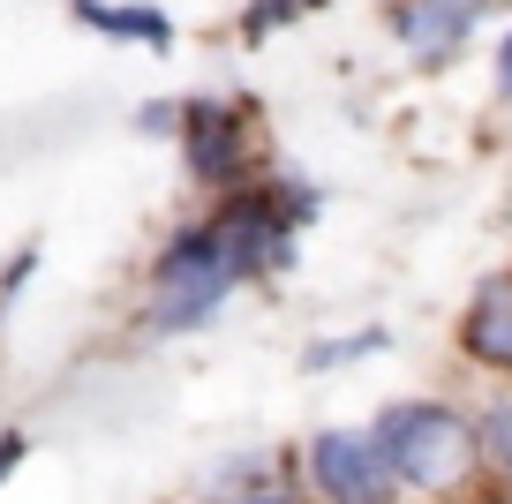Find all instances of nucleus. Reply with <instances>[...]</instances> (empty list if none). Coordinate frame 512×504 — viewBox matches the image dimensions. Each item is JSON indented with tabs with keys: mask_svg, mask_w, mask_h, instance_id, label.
Here are the masks:
<instances>
[{
	"mask_svg": "<svg viewBox=\"0 0 512 504\" xmlns=\"http://www.w3.org/2000/svg\"><path fill=\"white\" fill-rule=\"evenodd\" d=\"M369 437L392 459L400 489H415V497H452V489H467V474H475V459H482L475 414L445 407V399H392Z\"/></svg>",
	"mask_w": 512,
	"mask_h": 504,
	"instance_id": "nucleus-1",
	"label": "nucleus"
},
{
	"mask_svg": "<svg viewBox=\"0 0 512 504\" xmlns=\"http://www.w3.org/2000/svg\"><path fill=\"white\" fill-rule=\"evenodd\" d=\"M234 264H226V241L219 226H181L166 241V256L151 264V301H144V324L151 331H204L211 316L226 309L234 294Z\"/></svg>",
	"mask_w": 512,
	"mask_h": 504,
	"instance_id": "nucleus-2",
	"label": "nucleus"
},
{
	"mask_svg": "<svg viewBox=\"0 0 512 504\" xmlns=\"http://www.w3.org/2000/svg\"><path fill=\"white\" fill-rule=\"evenodd\" d=\"M317 211V196H294V181H264V189H234V204L219 211V241L234 279H264V271L294 264V226Z\"/></svg>",
	"mask_w": 512,
	"mask_h": 504,
	"instance_id": "nucleus-3",
	"label": "nucleus"
},
{
	"mask_svg": "<svg viewBox=\"0 0 512 504\" xmlns=\"http://www.w3.org/2000/svg\"><path fill=\"white\" fill-rule=\"evenodd\" d=\"M302 467L324 504H392L400 497V474H392V459L377 452L369 429H317Z\"/></svg>",
	"mask_w": 512,
	"mask_h": 504,
	"instance_id": "nucleus-4",
	"label": "nucleus"
},
{
	"mask_svg": "<svg viewBox=\"0 0 512 504\" xmlns=\"http://www.w3.org/2000/svg\"><path fill=\"white\" fill-rule=\"evenodd\" d=\"M181 158L204 189H234L241 166H249V128H241V106L226 98H189L181 106Z\"/></svg>",
	"mask_w": 512,
	"mask_h": 504,
	"instance_id": "nucleus-5",
	"label": "nucleus"
},
{
	"mask_svg": "<svg viewBox=\"0 0 512 504\" xmlns=\"http://www.w3.org/2000/svg\"><path fill=\"white\" fill-rule=\"evenodd\" d=\"M475 16H482L475 0H392V38H400L422 68H445V61H460Z\"/></svg>",
	"mask_w": 512,
	"mask_h": 504,
	"instance_id": "nucleus-6",
	"label": "nucleus"
},
{
	"mask_svg": "<svg viewBox=\"0 0 512 504\" xmlns=\"http://www.w3.org/2000/svg\"><path fill=\"white\" fill-rule=\"evenodd\" d=\"M460 354H467L475 369H497V377H512V271L482 279L475 301L460 309Z\"/></svg>",
	"mask_w": 512,
	"mask_h": 504,
	"instance_id": "nucleus-7",
	"label": "nucleus"
},
{
	"mask_svg": "<svg viewBox=\"0 0 512 504\" xmlns=\"http://www.w3.org/2000/svg\"><path fill=\"white\" fill-rule=\"evenodd\" d=\"M68 16L83 23V31H98V38H136V46H151V53H174V16L166 8H144V0H68Z\"/></svg>",
	"mask_w": 512,
	"mask_h": 504,
	"instance_id": "nucleus-8",
	"label": "nucleus"
},
{
	"mask_svg": "<svg viewBox=\"0 0 512 504\" xmlns=\"http://www.w3.org/2000/svg\"><path fill=\"white\" fill-rule=\"evenodd\" d=\"M475 444H482V467H497L512 482V392L475 407Z\"/></svg>",
	"mask_w": 512,
	"mask_h": 504,
	"instance_id": "nucleus-9",
	"label": "nucleus"
},
{
	"mask_svg": "<svg viewBox=\"0 0 512 504\" xmlns=\"http://www.w3.org/2000/svg\"><path fill=\"white\" fill-rule=\"evenodd\" d=\"M362 354H384V331H354V339H309V347H302V369H309V377H324V369L362 362Z\"/></svg>",
	"mask_w": 512,
	"mask_h": 504,
	"instance_id": "nucleus-10",
	"label": "nucleus"
},
{
	"mask_svg": "<svg viewBox=\"0 0 512 504\" xmlns=\"http://www.w3.org/2000/svg\"><path fill=\"white\" fill-rule=\"evenodd\" d=\"M324 0H256L249 16H241V38H272L279 23H302V16H317Z\"/></svg>",
	"mask_w": 512,
	"mask_h": 504,
	"instance_id": "nucleus-11",
	"label": "nucleus"
},
{
	"mask_svg": "<svg viewBox=\"0 0 512 504\" xmlns=\"http://www.w3.org/2000/svg\"><path fill=\"white\" fill-rule=\"evenodd\" d=\"M136 121H144V136H181V106H166V98H151Z\"/></svg>",
	"mask_w": 512,
	"mask_h": 504,
	"instance_id": "nucleus-12",
	"label": "nucleus"
},
{
	"mask_svg": "<svg viewBox=\"0 0 512 504\" xmlns=\"http://www.w3.org/2000/svg\"><path fill=\"white\" fill-rule=\"evenodd\" d=\"M23 452H31V444H23V429H8V422H0V482H8V474L23 467Z\"/></svg>",
	"mask_w": 512,
	"mask_h": 504,
	"instance_id": "nucleus-13",
	"label": "nucleus"
},
{
	"mask_svg": "<svg viewBox=\"0 0 512 504\" xmlns=\"http://www.w3.org/2000/svg\"><path fill=\"white\" fill-rule=\"evenodd\" d=\"M31 264H38V249H16V264H8V271H0V301H8V294H16V286H23V279H31Z\"/></svg>",
	"mask_w": 512,
	"mask_h": 504,
	"instance_id": "nucleus-14",
	"label": "nucleus"
},
{
	"mask_svg": "<svg viewBox=\"0 0 512 504\" xmlns=\"http://www.w3.org/2000/svg\"><path fill=\"white\" fill-rule=\"evenodd\" d=\"M219 504H302L294 489H249V497H219Z\"/></svg>",
	"mask_w": 512,
	"mask_h": 504,
	"instance_id": "nucleus-15",
	"label": "nucleus"
},
{
	"mask_svg": "<svg viewBox=\"0 0 512 504\" xmlns=\"http://www.w3.org/2000/svg\"><path fill=\"white\" fill-rule=\"evenodd\" d=\"M497 91L512 98V31H505V46H497Z\"/></svg>",
	"mask_w": 512,
	"mask_h": 504,
	"instance_id": "nucleus-16",
	"label": "nucleus"
},
{
	"mask_svg": "<svg viewBox=\"0 0 512 504\" xmlns=\"http://www.w3.org/2000/svg\"><path fill=\"white\" fill-rule=\"evenodd\" d=\"M475 8H497V0H475Z\"/></svg>",
	"mask_w": 512,
	"mask_h": 504,
	"instance_id": "nucleus-17",
	"label": "nucleus"
}]
</instances>
